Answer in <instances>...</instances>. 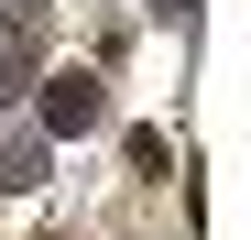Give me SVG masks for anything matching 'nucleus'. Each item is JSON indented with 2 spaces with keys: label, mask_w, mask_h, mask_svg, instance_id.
I'll return each mask as SVG.
<instances>
[{
  "label": "nucleus",
  "mask_w": 251,
  "mask_h": 240,
  "mask_svg": "<svg viewBox=\"0 0 251 240\" xmlns=\"http://www.w3.org/2000/svg\"><path fill=\"white\" fill-rule=\"evenodd\" d=\"M99 120H109V76L99 66H55L44 76V142H88Z\"/></svg>",
  "instance_id": "obj_1"
},
{
  "label": "nucleus",
  "mask_w": 251,
  "mask_h": 240,
  "mask_svg": "<svg viewBox=\"0 0 251 240\" xmlns=\"http://www.w3.org/2000/svg\"><path fill=\"white\" fill-rule=\"evenodd\" d=\"M120 153H131V175H164V164H175V142H164V131H131Z\"/></svg>",
  "instance_id": "obj_3"
},
{
  "label": "nucleus",
  "mask_w": 251,
  "mask_h": 240,
  "mask_svg": "<svg viewBox=\"0 0 251 240\" xmlns=\"http://www.w3.org/2000/svg\"><path fill=\"white\" fill-rule=\"evenodd\" d=\"M0 186H44V142H33V131L0 142Z\"/></svg>",
  "instance_id": "obj_2"
}]
</instances>
